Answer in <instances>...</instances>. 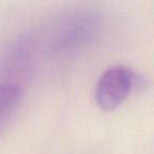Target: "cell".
Returning <instances> with one entry per match:
<instances>
[{"mask_svg":"<svg viewBox=\"0 0 154 154\" xmlns=\"http://www.w3.org/2000/svg\"><path fill=\"white\" fill-rule=\"evenodd\" d=\"M134 85V74L125 66H113L100 76L95 89V101L100 109L111 111L122 105Z\"/></svg>","mask_w":154,"mask_h":154,"instance_id":"1","label":"cell"},{"mask_svg":"<svg viewBox=\"0 0 154 154\" xmlns=\"http://www.w3.org/2000/svg\"><path fill=\"white\" fill-rule=\"evenodd\" d=\"M99 31V19L92 14H82L69 20L56 39L55 48L59 52H69L84 47L95 38Z\"/></svg>","mask_w":154,"mask_h":154,"instance_id":"2","label":"cell"},{"mask_svg":"<svg viewBox=\"0 0 154 154\" xmlns=\"http://www.w3.org/2000/svg\"><path fill=\"white\" fill-rule=\"evenodd\" d=\"M23 91L15 84L0 85V125L12 115L21 101Z\"/></svg>","mask_w":154,"mask_h":154,"instance_id":"3","label":"cell"}]
</instances>
